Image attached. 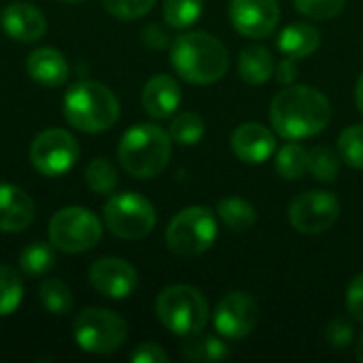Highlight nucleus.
<instances>
[{
  "label": "nucleus",
  "instance_id": "f257e3e1",
  "mask_svg": "<svg viewBox=\"0 0 363 363\" xmlns=\"http://www.w3.org/2000/svg\"><path fill=\"white\" fill-rule=\"evenodd\" d=\"M332 119L330 100L315 87L294 85L279 91L270 104V123L287 140L317 136Z\"/></svg>",
  "mask_w": 363,
  "mask_h": 363
},
{
  "label": "nucleus",
  "instance_id": "f03ea898",
  "mask_svg": "<svg viewBox=\"0 0 363 363\" xmlns=\"http://www.w3.org/2000/svg\"><path fill=\"white\" fill-rule=\"evenodd\" d=\"M170 62L177 74L187 83L211 85L228 72L230 53L217 36L208 32H187L172 43Z\"/></svg>",
  "mask_w": 363,
  "mask_h": 363
},
{
  "label": "nucleus",
  "instance_id": "7ed1b4c3",
  "mask_svg": "<svg viewBox=\"0 0 363 363\" xmlns=\"http://www.w3.org/2000/svg\"><path fill=\"white\" fill-rule=\"evenodd\" d=\"M121 168L136 179H153L166 170L172 155V138L160 125L136 123L130 128L117 149Z\"/></svg>",
  "mask_w": 363,
  "mask_h": 363
},
{
  "label": "nucleus",
  "instance_id": "20e7f679",
  "mask_svg": "<svg viewBox=\"0 0 363 363\" xmlns=\"http://www.w3.org/2000/svg\"><path fill=\"white\" fill-rule=\"evenodd\" d=\"M64 117L77 130L98 134L117 123L119 100L106 85L98 81H81L64 96Z\"/></svg>",
  "mask_w": 363,
  "mask_h": 363
},
{
  "label": "nucleus",
  "instance_id": "39448f33",
  "mask_svg": "<svg viewBox=\"0 0 363 363\" xmlns=\"http://www.w3.org/2000/svg\"><path fill=\"white\" fill-rule=\"evenodd\" d=\"M162 325L177 336H198L211 317L206 298L191 285H170L155 302Z\"/></svg>",
  "mask_w": 363,
  "mask_h": 363
},
{
  "label": "nucleus",
  "instance_id": "423d86ee",
  "mask_svg": "<svg viewBox=\"0 0 363 363\" xmlns=\"http://www.w3.org/2000/svg\"><path fill=\"white\" fill-rule=\"evenodd\" d=\"M217 238V219L206 206L183 208L166 228V245L172 253L183 257L202 255Z\"/></svg>",
  "mask_w": 363,
  "mask_h": 363
},
{
  "label": "nucleus",
  "instance_id": "0eeeda50",
  "mask_svg": "<svg viewBox=\"0 0 363 363\" xmlns=\"http://www.w3.org/2000/svg\"><path fill=\"white\" fill-rule=\"evenodd\" d=\"M77 345L94 355H106L128 340V323L108 308H85L72 323Z\"/></svg>",
  "mask_w": 363,
  "mask_h": 363
},
{
  "label": "nucleus",
  "instance_id": "6e6552de",
  "mask_svg": "<svg viewBox=\"0 0 363 363\" xmlns=\"http://www.w3.org/2000/svg\"><path fill=\"white\" fill-rule=\"evenodd\" d=\"M155 221L153 204L140 194L123 191L108 198L104 204V223L117 238L140 240L153 232Z\"/></svg>",
  "mask_w": 363,
  "mask_h": 363
},
{
  "label": "nucleus",
  "instance_id": "1a4fd4ad",
  "mask_svg": "<svg viewBox=\"0 0 363 363\" xmlns=\"http://www.w3.org/2000/svg\"><path fill=\"white\" fill-rule=\"evenodd\" d=\"M102 238L100 219L81 206L60 208L49 221V240L66 253H83L94 249Z\"/></svg>",
  "mask_w": 363,
  "mask_h": 363
},
{
  "label": "nucleus",
  "instance_id": "9d476101",
  "mask_svg": "<svg viewBox=\"0 0 363 363\" xmlns=\"http://www.w3.org/2000/svg\"><path fill=\"white\" fill-rule=\"evenodd\" d=\"M79 143L77 138L60 128H51L40 132L30 145V162L45 177H62L74 168L79 160Z\"/></svg>",
  "mask_w": 363,
  "mask_h": 363
},
{
  "label": "nucleus",
  "instance_id": "9b49d317",
  "mask_svg": "<svg viewBox=\"0 0 363 363\" xmlns=\"http://www.w3.org/2000/svg\"><path fill=\"white\" fill-rule=\"evenodd\" d=\"M340 217V202L328 191H304L289 204V223L300 234H323Z\"/></svg>",
  "mask_w": 363,
  "mask_h": 363
},
{
  "label": "nucleus",
  "instance_id": "f8f14e48",
  "mask_svg": "<svg viewBox=\"0 0 363 363\" xmlns=\"http://www.w3.org/2000/svg\"><path fill=\"white\" fill-rule=\"evenodd\" d=\"M259 323V306L245 291L228 294L215 308L213 325L219 336L230 340H240L249 336Z\"/></svg>",
  "mask_w": 363,
  "mask_h": 363
},
{
  "label": "nucleus",
  "instance_id": "ddd939ff",
  "mask_svg": "<svg viewBox=\"0 0 363 363\" xmlns=\"http://www.w3.org/2000/svg\"><path fill=\"white\" fill-rule=\"evenodd\" d=\"M281 19L277 0H232L230 21L247 38H268Z\"/></svg>",
  "mask_w": 363,
  "mask_h": 363
},
{
  "label": "nucleus",
  "instance_id": "4468645a",
  "mask_svg": "<svg viewBox=\"0 0 363 363\" xmlns=\"http://www.w3.org/2000/svg\"><path fill=\"white\" fill-rule=\"evenodd\" d=\"M89 283L91 287L111 300L128 298L138 285L136 268L119 257H102L96 259L89 268Z\"/></svg>",
  "mask_w": 363,
  "mask_h": 363
},
{
  "label": "nucleus",
  "instance_id": "2eb2a0df",
  "mask_svg": "<svg viewBox=\"0 0 363 363\" xmlns=\"http://www.w3.org/2000/svg\"><path fill=\"white\" fill-rule=\"evenodd\" d=\"M232 151L245 164H264L277 153V138L262 123L249 121L234 130Z\"/></svg>",
  "mask_w": 363,
  "mask_h": 363
},
{
  "label": "nucleus",
  "instance_id": "dca6fc26",
  "mask_svg": "<svg viewBox=\"0 0 363 363\" xmlns=\"http://www.w3.org/2000/svg\"><path fill=\"white\" fill-rule=\"evenodd\" d=\"M0 26L6 36L17 43H34L45 36L47 19L30 2H13L0 13Z\"/></svg>",
  "mask_w": 363,
  "mask_h": 363
},
{
  "label": "nucleus",
  "instance_id": "f3484780",
  "mask_svg": "<svg viewBox=\"0 0 363 363\" xmlns=\"http://www.w3.org/2000/svg\"><path fill=\"white\" fill-rule=\"evenodd\" d=\"M34 221V200L17 185L0 183V230L23 232Z\"/></svg>",
  "mask_w": 363,
  "mask_h": 363
},
{
  "label": "nucleus",
  "instance_id": "a211bd4d",
  "mask_svg": "<svg viewBox=\"0 0 363 363\" xmlns=\"http://www.w3.org/2000/svg\"><path fill=\"white\" fill-rule=\"evenodd\" d=\"M181 104V87L170 74H155L143 89V106L155 119H166L177 113Z\"/></svg>",
  "mask_w": 363,
  "mask_h": 363
},
{
  "label": "nucleus",
  "instance_id": "6ab92c4d",
  "mask_svg": "<svg viewBox=\"0 0 363 363\" xmlns=\"http://www.w3.org/2000/svg\"><path fill=\"white\" fill-rule=\"evenodd\" d=\"M28 74L45 85V87H60L68 79V62L62 51L53 47H38L28 55L26 62Z\"/></svg>",
  "mask_w": 363,
  "mask_h": 363
},
{
  "label": "nucleus",
  "instance_id": "aec40b11",
  "mask_svg": "<svg viewBox=\"0 0 363 363\" xmlns=\"http://www.w3.org/2000/svg\"><path fill=\"white\" fill-rule=\"evenodd\" d=\"M281 53L285 57H306L311 53H315L321 45V32L317 26L313 23H304V21H296L291 26H287L277 40Z\"/></svg>",
  "mask_w": 363,
  "mask_h": 363
},
{
  "label": "nucleus",
  "instance_id": "412c9836",
  "mask_svg": "<svg viewBox=\"0 0 363 363\" xmlns=\"http://www.w3.org/2000/svg\"><path fill=\"white\" fill-rule=\"evenodd\" d=\"M272 53L264 45H249L240 51L238 57V74L242 81L251 85H262L274 74Z\"/></svg>",
  "mask_w": 363,
  "mask_h": 363
},
{
  "label": "nucleus",
  "instance_id": "4be33fe9",
  "mask_svg": "<svg viewBox=\"0 0 363 363\" xmlns=\"http://www.w3.org/2000/svg\"><path fill=\"white\" fill-rule=\"evenodd\" d=\"M217 213H219V219L232 232H249L257 221L255 208L242 198H225V200H221L219 206H217Z\"/></svg>",
  "mask_w": 363,
  "mask_h": 363
},
{
  "label": "nucleus",
  "instance_id": "5701e85b",
  "mask_svg": "<svg viewBox=\"0 0 363 363\" xmlns=\"http://www.w3.org/2000/svg\"><path fill=\"white\" fill-rule=\"evenodd\" d=\"M277 172L287 181H298L308 172V151L298 143H287L274 157Z\"/></svg>",
  "mask_w": 363,
  "mask_h": 363
},
{
  "label": "nucleus",
  "instance_id": "b1692460",
  "mask_svg": "<svg viewBox=\"0 0 363 363\" xmlns=\"http://www.w3.org/2000/svg\"><path fill=\"white\" fill-rule=\"evenodd\" d=\"M38 298H40V304L45 306V311H49L51 315H57V317L68 315L72 308V291L60 279H45L38 287Z\"/></svg>",
  "mask_w": 363,
  "mask_h": 363
},
{
  "label": "nucleus",
  "instance_id": "393cba45",
  "mask_svg": "<svg viewBox=\"0 0 363 363\" xmlns=\"http://www.w3.org/2000/svg\"><path fill=\"white\" fill-rule=\"evenodd\" d=\"M55 266V251L47 242H34L19 255V268L26 277H45Z\"/></svg>",
  "mask_w": 363,
  "mask_h": 363
},
{
  "label": "nucleus",
  "instance_id": "a878e982",
  "mask_svg": "<svg viewBox=\"0 0 363 363\" xmlns=\"http://www.w3.org/2000/svg\"><path fill=\"white\" fill-rule=\"evenodd\" d=\"M204 132H206L204 119H202L198 113L185 111V113H179V115L172 119L170 132H168V134H170V138H172L174 143H179V145H183V147H191V145H198V143L202 140Z\"/></svg>",
  "mask_w": 363,
  "mask_h": 363
},
{
  "label": "nucleus",
  "instance_id": "bb28decb",
  "mask_svg": "<svg viewBox=\"0 0 363 363\" xmlns=\"http://www.w3.org/2000/svg\"><path fill=\"white\" fill-rule=\"evenodd\" d=\"M308 172L321 181V183H332L340 174V153L334 149L319 145L313 151H308Z\"/></svg>",
  "mask_w": 363,
  "mask_h": 363
},
{
  "label": "nucleus",
  "instance_id": "cd10ccee",
  "mask_svg": "<svg viewBox=\"0 0 363 363\" xmlns=\"http://www.w3.org/2000/svg\"><path fill=\"white\" fill-rule=\"evenodd\" d=\"M23 298V283L15 268L0 264V317L13 315Z\"/></svg>",
  "mask_w": 363,
  "mask_h": 363
},
{
  "label": "nucleus",
  "instance_id": "c85d7f7f",
  "mask_svg": "<svg viewBox=\"0 0 363 363\" xmlns=\"http://www.w3.org/2000/svg\"><path fill=\"white\" fill-rule=\"evenodd\" d=\"M204 11V0H166L164 2V21L172 28L194 26Z\"/></svg>",
  "mask_w": 363,
  "mask_h": 363
},
{
  "label": "nucleus",
  "instance_id": "c756f323",
  "mask_svg": "<svg viewBox=\"0 0 363 363\" xmlns=\"http://www.w3.org/2000/svg\"><path fill=\"white\" fill-rule=\"evenodd\" d=\"M85 183L98 196H108L117 187V172L113 164L104 157H96L85 168Z\"/></svg>",
  "mask_w": 363,
  "mask_h": 363
},
{
  "label": "nucleus",
  "instance_id": "7c9ffc66",
  "mask_svg": "<svg viewBox=\"0 0 363 363\" xmlns=\"http://www.w3.org/2000/svg\"><path fill=\"white\" fill-rule=\"evenodd\" d=\"M189 340H185L183 345V355L189 362H223L225 357H230L228 347L219 340V338H196V336H187Z\"/></svg>",
  "mask_w": 363,
  "mask_h": 363
},
{
  "label": "nucleus",
  "instance_id": "2f4dec72",
  "mask_svg": "<svg viewBox=\"0 0 363 363\" xmlns=\"http://www.w3.org/2000/svg\"><path fill=\"white\" fill-rule=\"evenodd\" d=\"M338 153L351 168H363V125H351L340 132Z\"/></svg>",
  "mask_w": 363,
  "mask_h": 363
},
{
  "label": "nucleus",
  "instance_id": "473e14b6",
  "mask_svg": "<svg viewBox=\"0 0 363 363\" xmlns=\"http://www.w3.org/2000/svg\"><path fill=\"white\" fill-rule=\"evenodd\" d=\"M157 0H102L104 9L117 19H138L147 15Z\"/></svg>",
  "mask_w": 363,
  "mask_h": 363
},
{
  "label": "nucleus",
  "instance_id": "72a5a7b5",
  "mask_svg": "<svg viewBox=\"0 0 363 363\" xmlns=\"http://www.w3.org/2000/svg\"><path fill=\"white\" fill-rule=\"evenodd\" d=\"M347 0H294L296 9L311 19H332L345 9Z\"/></svg>",
  "mask_w": 363,
  "mask_h": 363
},
{
  "label": "nucleus",
  "instance_id": "f704fd0d",
  "mask_svg": "<svg viewBox=\"0 0 363 363\" xmlns=\"http://www.w3.org/2000/svg\"><path fill=\"white\" fill-rule=\"evenodd\" d=\"M325 340L336 351H342V349L351 347V342H353V325L347 319H340V317L330 321V325L325 330Z\"/></svg>",
  "mask_w": 363,
  "mask_h": 363
},
{
  "label": "nucleus",
  "instance_id": "c9c22d12",
  "mask_svg": "<svg viewBox=\"0 0 363 363\" xmlns=\"http://www.w3.org/2000/svg\"><path fill=\"white\" fill-rule=\"evenodd\" d=\"M347 311L355 321L363 323V272L351 281L347 289Z\"/></svg>",
  "mask_w": 363,
  "mask_h": 363
},
{
  "label": "nucleus",
  "instance_id": "e433bc0d",
  "mask_svg": "<svg viewBox=\"0 0 363 363\" xmlns=\"http://www.w3.org/2000/svg\"><path fill=\"white\" fill-rule=\"evenodd\" d=\"M130 359L132 363H168V353L155 342H145L132 351Z\"/></svg>",
  "mask_w": 363,
  "mask_h": 363
},
{
  "label": "nucleus",
  "instance_id": "4c0bfd02",
  "mask_svg": "<svg viewBox=\"0 0 363 363\" xmlns=\"http://www.w3.org/2000/svg\"><path fill=\"white\" fill-rule=\"evenodd\" d=\"M274 77H277V81H279V83H283V85H291V83L298 79V64H296V60H294V57H285V60H281V62H279V66L274 68Z\"/></svg>",
  "mask_w": 363,
  "mask_h": 363
},
{
  "label": "nucleus",
  "instance_id": "58836bf2",
  "mask_svg": "<svg viewBox=\"0 0 363 363\" xmlns=\"http://www.w3.org/2000/svg\"><path fill=\"white\" fill-rule=\"evenodd\" d=\"M143 40H145L149 47H153V49H164V47L168 45V36L160 30V26H149V28H145Z\"/></svg>",
  "mask_w": 363,
  "mask_h": 363
},
{
  "label": "nucleus",
  "instance_id": "ea45409f",
  "mask_svg": "<svg viewBox=\"0 0 363 363\" xmlns=\"http://www.w3.org/2000/svg\"><path fill=\"white\" fill-rule=\"evenodd\" d=\"M355 102H357V108L362 111L363 115V72L359 81H357V87H355Z\"/></svg>",
  "mask_w": 363,
  "mask_h": 363
},
{
  "label": "nucleus",
  "instance_id": "a19ab883",
  "mask_svg": "<svg viewBox=\"0 0 363 363\" xmlns=\"http://www.w3.org/2000/svg\"><path fill=\"white\" fill-rule=\"evenodd\" d=\"M355 355H357V359L363 363V334L359 336V340H357V347H355Z\"/></svg>",
  "mask_w": 363,
  "mask_h": 363
},
{
  "label": "nucleus",
  "instance_id": "79ce46f5",
  "mask_svg": "<svg viewBox=\"0 0 363 363\" xmlns=\"http://www.w3.org/2000/svg\"><path fill=\"white\" fill-rule=\"evenodd\" d=\"M60 2H68V4H79V2H83V0H60Z\"/></svg>",
  "mask_w": 363,
  "mask_h": 363
}]
</instances>
